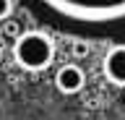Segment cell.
<instances>
[{"mask_svg":"<svg viewBox=\"0 0 125 120\" xmlns=\"http://www.w3.org/2000/svg\"><path fill=\"white\" fill-rule=\"evenodd\" d=\"M13 60L23 71L31 73L47 71L55 63V44L44 32H37V29L21 32V37L13 39Z\"/></svg>","mask_w":125,"mask_h":120,"instance_id":"obj_2","label":"cell"},{"mask_svg":"<svg viewBox=\"0 0 125 120\" xmlns=\"http://www.w3.org/2000/svg\"><path fill=\"white\" fill-rule=\"evenodd\" d=\"M86 84V76L83 71L78 68L76 63H68V65H60L57 71H55V86L57 91L62 94H78Z\"/></svg>","mask_w":125,"mask_h":120,"instance_id":"obj_4","label":"cell"},{"mask_svg":"<svg viewBox=\"0 0 125 120\" xmlns=\"http://www.w3.org/2000/svg\"><path fill=\"white\" fill-rule=\"evenodd\" d=\"M3 32H5L8 37H13V39H16V37H21V26L16 24V21H5V29H3Z\"/></svg>","mask_w":125,"mask_h":120,"instance_id":"obj_6","label":"cell"},{"mask_svg":"<svg viewBox=\"0 0 125 120\" xmlns=\"http://www.w3.org/2000/svg\"><path fill=\"white\" fill-rule=\"evenodd\" d=\"M13 13V0H0V21H8Z\"/></svg>","mask_w":125,"mask_h":120,"instance_id":"obj_5","label":"cell"},{"mask_svg":"<svg viewBox=\"0 0 125 120\" xmlns=\"http://www.w3.org/2000/svg\"><path fill=\"white\" fill-rule=\"evenodd\" d=\"M57 21L83 29H109L125 24V0H34Z\"/></svg>","mask_w":125,"mask_h":120,"instance_id":"obj_1","label":"cell"},{"mask_svg":"<svg viewBox=\"0 0 125 120\" xmlns=\"http://www.w3.org/2000/svg\"><path fill=\"white\" fill-rule=\"evenodd\" d=\"M102 71L109 84L125 89V44H115L107 50V55L102 60Z\"/></svg>","mask_w":125,"mask_h":120,"instance_id":"obj_3","label":"cell"},{"mask_svg":"<svg viewBox=\"0 0 125 120\" xmlns=\"http://www.w3.org/2000/svg\"><path fill=\"white\" fill-rule=\"evenodd\" d=\"M73 55H76V57H83V55H86V47L81 44V42H76V44H73Z\"/></svg>","mask_w":125,"mask_h":120,"instance_id":"obj_7","label":"cell"}]
</instances>
